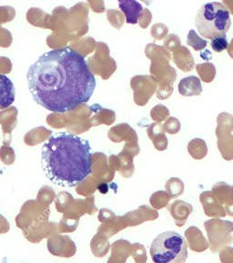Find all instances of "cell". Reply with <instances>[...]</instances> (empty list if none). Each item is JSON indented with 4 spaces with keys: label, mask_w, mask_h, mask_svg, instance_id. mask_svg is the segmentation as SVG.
I'll use <instances>...</instances> for the list:
<instances>
[{
    "label": "cell",
    "mask_w": 233,
    "mask_h": 263,
    "mask_svg": "<svg viewBox=\"0 0 233 263\" xmlns=\"http://www.w3.org/2000/svg\"><path fill=\"white\" fill-rule=\"evenodd\" d=\"M188 44L196 50H201L207 46V41L198 37L194 30H190L188 35Z\"/></svg>",
    "instance_id": "9c48e42d"
},
{
    "label": "cell",
    "mask_w": 233,
    "mask_h": 263,
    "mask_svg": "<svg viewBox=\"0 0 233 263\" xmlns=\"http://www.w3.org/2000/svg\"><path fill=\"white\" fill-rule=\"evenodd\" d=\"M27 80L34 101L60 114L88 103L97 84L85 58L70 48L42 54L30 66Z\"/></svg>",
    "instance_id": "6da1fadb"
},
{
    "label": "cell",
    "mask_w": 233,
    "mask_h": 263,
    "mask_svg": "<svg viewBox=\"0 0 233 263\" xmlns=\"http://www.w3.org/2000/svg\"><path fill=\"white\" fill-rule=\"evenodd\" d=\"M152 259L155 263L185 262L188 257L184 237L175 231H166L153 240Z\"/></svg>",
    "instance_id": "277c9868"
},
{
    "label": "cell",
    "mask_w": 233,
    "mask_h": 263,
    "mask_svg": "<svg viewBox=\"0 0 233 263\" xmlns=\"http://www.w3.org/2000/svg\"><path fill=\"white\" fill-rule=\"evenodd\" d=\"M41 163L49 181L64 187H74L92 173L93 160L88 141L69 133H58L43 144Z\"/></svg>",
    "instance_id": "7a4b0ae2"
},
{
    "label": "cell",
    "mask_w": 233,
    "mask_h": 263,
    "mask_svg": "<svg viewBox=\"0 0 233 263\" xmlns=\"http://www.w3.org/2000/svg\"><path fill=\"white\" fill-rule=\"evenodd\" d=\"M16 91L11 80L0 74V110L7 109L15 102Z\"/></svg>",
    "instance_id": "8992f818"
},
{
    "label": "cell",
    "mask_w": 233,
    "mask_h": 263,
    "mask_svg": "<svg viewBox=\"0 0 233 263\" xmlns=\"http://www.w3.org/2000/svg\"><path fill=\"white\" fill-rule=\"evenodd\" d=\"M141 1L145 3V4L147 5V6H150V5L152 4L153 0H141Z\"/></svg>",
    "instance_id": "30bf717a"
},
{
    "label": "cell",
    "mask_w": 233,
    "mask_h": 263,
    "mask_svg": "<svg viewBox=\"0 0 233 263\" xmlns=\"http://www.w3.org/2000/svg\"><path fill=\"white\" fill-rule=\"evenodd\" d=\"M195 25L199 33L206 39L226 35L231 25L229 9L220 2L203 5L197 14Z\"/></svg>",
    "instance_id": "3957f363"
},
{
    "label": "cell",
    "mask_w": 233,
    "mask_h": 263,
    "mask_svg": "<svg viewBox=\"0 0 233 263\" xmlns=\"http://www.w3.org/2000/svg\"><path fill=\"white\" fill-rule=\"evenodd\" d=\"M210 45H211L213 50L216 52H222L223 50L228 49V47H229L226 35H220V36L213 37Z\"/></svg>",
    "instance_id": "ba28073f"
},
{
    "label": "cell",
    "mask_w": 233,
    "mask_h": 263,
    "mask_svg": "<svg viewBox=\"0 0 233 263\" xmlns=\"http://www.w3.org/2000/svg\"><path fill=\"white\" fill-rule=\"evenodd\" d=\"M179 91L184 96L199 95L202 91L200 79L192 76L181 80L179 84Z\"/></svg>",
    "instance_id": "52a82bcc"
},
{
    "label": "cell",
    "mask_w": 233,
    "mask_h": 263,
    "mask_svg": "<svg viewBox=\"0 0 233 263\" xmlns=\"http://www.w3.org/2000/svg\"><path fill=\"white\" fill-rule=\"evenodd\" d=\"M119 9L124 13L128 24H137L143 13V7L137 0H119Z\"/></svg>",
    "instance_id": "5b68a950"
}]
</instances>
